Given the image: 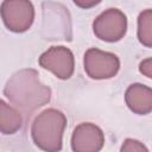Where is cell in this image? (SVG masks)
<instances>
[{"mask_svg":"<svg viewBox=\"0 0 152 152\" xmlns=\"http://www.w3.org/2000/svg\"><path fill=\"white\" fill-rule=\"evenodd\" d=\"M4 94L26 115L51 100V89L40 82L34 69H21L13 74L4 88Z\"/></svg>","mask_w":152,"mask_h":152,"instance_id":"6da1fadb","label":"cell"},{"mask_svg":"<svg viewBox=\"0 0 152 152\" xmlns=\"http://www.w3.org/2000/svg\"><path fill=\"white\" fill-rule=\"evenodd\" d=\"M65 127V115L58 109L48 108L34 118L31 125V137L38 148L46 152H57L62 150Z\"/></svg>","mask_w":152,"mask_h":152,"instance_id":"7a4b0ae2","label":"cell"},{"mask_svg":"<svg viewBox=\"0 0 152 152\" xmlns=\"http://www.w3.org/2000/svg\"><path fill=\"white\" fill-rule=\"evenodd\" d=\"M0 15L5 26L15 33L27 31L34 20V7L30 0H4Z\"/></svg>","mask_w":152,"mask_h":152,"instance_id":"3957f363","label":"cell"},{"mask_svg":"<svg viewBox=\"0 0 152 152\" xmlns=\"http://www.w3.org/2000/svg\"><path fill=\"white\" fill-rule=\"evenodd\" d=\"M86 74L93 80H107L114 77L120 69L119 57L112 52L90 48L83 58Z\"/></svg>","mask_w":152,"mask_h":152,"instance_id":"277c9868","label":"cell"},{"mask_svg":"<svg viewBox=\"0 0 152 152\" xmlns=\"http://www.w3.org/2000/svg\"><path fill=\"white\" fill-rule=\"evenodd\" d=\"M94 34L104 42H119L127 31V18L118 8H108L99 14L93 23Z\"/></svg>","mask_w":152,"mask_h":152,"instance_id":"5b68a950","label":"cell"},{"mask_svg":"<svg viewBox=\"0 0 152 152\" xmlns=\"http://www.w3.org/2000/svg\"><path fill=\"white\" fill-rule=\"evenodd\" d=\"M39 65L51 71L59 80H69L75 69L74 53L65 46H51L38 59Z\"/></svg>","mask_w":152,"mask_h":152,"instance_id":"8992f818","label":"cell"},{"mask_svg":"<svg viewBox=\"0 0 152 152\" xmlns=\"http://www.w3.org/2000/svg\"><path fill=\"white\" fill-rule=\"evenodd\" d=\"M104 145L102 129L91 122L77 125L71 135V148L74 152H99Z\"/></svg>","mask_w":152,"mask_h":152,"instance_id":"52a82bcc","label":"cell"},{"mask_svg":"<svg viewBox=\"0 0 152 152\" xmlns=\"http://www.w3.org/2000/svg\"><path fill=\"white\" fill-rule=\"evenodd\" d=\"M125 101L133 113L146 115L152 110V89L141 83H133L126 89Z\"/></svg>","mask_w":152,"mask_h":152,"instance_id":"ba28073f","label":"cell"},{"mask_svg":"<svg viewBox=\"0 0 152 152\" xmlns=\"http://www.w3.org/2000/svg\"><path fill=\"white\" fill-rule=\"evenodd\" d=\"M23 126V116L18 109L0 99V133L14 134Z\"/></svg>","mask_w":152,"mask_h":152,"instance_id":"9c48e42d","label":"cell"},{"mask_svg":"<svg viewBox=\"0 0 152 152\" xmlns=\"http://www.w3.org/2000/svg\"><path fill=\"white\" fill-rule=\"evenodd\" d=\"M138 39L144 46H152V11L150 8L142 11L138 17Z\"/></svg>","mask_w":152,"mask_h":152,"instance_id":"30bf717a","label":"cell"},{"mask_svg":"<svg viewBox=\"0 0 152 152\" xmlns=\"http://www.w3.org/2000/svg\"><path fill=\"white\" fill-rule=\"evenodd\" d=\"M122 152H148V148L140 141L135 140V139H126L120 148Z\"/></svg>","mask_w":152,"mask_h":152,"instance_id":"8fae6325","label":"cell"},{"mask_svg":"<svg viewBox=\"0 0 152 152\" xmlns=\"http://www.w3.org/2000/svg\"><path fill=\"white\" fill-rule=\"evenodd\" d=\"M139 70L141 74H144L146 77L151 78L152 77V59L151 58H146L140 63Z\"/></svg>","mask_w":152,"mask_h":152,"instance_id":"7c38bea8","label":"cell"},{"mask_svg":"<svg viewBox=\"0 0 152 152\" xmlns=\"http://www.w3.org/2000/svg\"><path fill=\"white\" fill-rule=\"evenodd\" d=\"M74 4L76 6H78L80 8H83V10H88V8H91V7H95L96 5H99L102 0H72Z\"/></svg>","mask_w":152,"mask_h":152,"instance_id":"4fadbf2b","label":"cell"}]
</instances>
